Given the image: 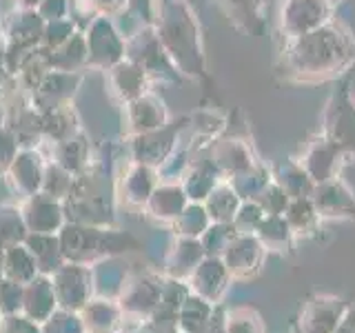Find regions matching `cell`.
Returning a JSON list of instances; mask_svg holds the SVG:
<instances>
[{"label":"cell","instance_id":"ba28073f","mask_svg":"<svg viewBox=\"0 0 355 333\" xmlns=\"http://www.w3.org/2000/svg\"><path fill=\"white\" fill-rule=\"evenodd\" d=\"M231 282L233 280L225 260L216 258V255H205L202 262L196 266V271L187 280L191 293L205 298L211 305H222Z\"/></svg>","mask_w":355,"mask_h":333},{"label":"cell","instance_id":"9c48e42d","mask_svg":"<svg viewBox=\"0 0 355 333\" xmlns=\"http://www.w3.org/2000/svg\"><path fill=\"white\" fill-rule=\"evenodd\" d=\"M331 16L329 0H284L282 3V27L288 38L302 36L327 25Z\"/></svg>","mask_w":355,"mask_h":333},{"label":"cell","instance_id":"83f0119b","mask_svg":"<svg viewBox=\"0 0 355 333\" xmlns=\"http://www.w3.org/2000/svg\"><path fill=\"white\" fill-rule=\"evenodd\" d=\"M227 333H264L262 320L249 307H238L225 314Z\"/></svg>","mask_w":355,"mask_h":333},{"label":"cell","instance_id":"cb8c5ba5","mask_svg":"<svg viewBox=\"0 0 355 333\" xmlns=\"http://www.w3.org/2000/svg\"><path fill=\"white\" fill-rule=\"evenodd\" d=\"M236 229L233 225H222V222H214L209 225V229L200 236V244H202L205 255H216V258H222V253L227 251L229 242L236 236Z\"/></svg>","mask_w":355,"mask_h":333},{"label":"cell","instance_id":"603a6c76","mask_svg":"<svg viewBox=\"0 0 355 333\" xmlns=\"http://www.w3.org/2000/svg\"><path fill=\"white\" fill-rule=\"evenodd\" d=\"M240 205H242V200L231 185H222L218 189H211V194L207 196L209 218L214 222H222V225H231Z\"/></svg>","mask_w":355,"mask_h":333},{"label":"cell","instance_id":"5bb4252c","mask_svg":"<svg viewBox=\"0 0 355 333\" xmlns=\"http://www.w3.org/2000/svg\"><path fill=\"white\" fill-rule=\"evenodd\" d=\"M55 309H58V300H55L51 275L38 273L33 280H29L25 284V293H22V314L31 320H36L40 325V322L47 320Z\"/></svg>","mask_w":355,"mask_h":333},{"label":"cell","instance_id":"d6986e66","mask_svg":"<svg viewBox=\"0 0 355 333\" xmlns=\"http://www.w3.org/2000/svg\"><path fill=\"white\" fill-rule=\"evenodd\" d=\"M255 236H258V240L262 242V247L266 251L286 253L293 249L295 236L284 216H264L258 231H255Z\"/></svg>","mask_w":355,"mask_h":333},{"label":"cell","instance_id":"f546056e","mask_svg":"<svg viewBox=\"0 0 355 333\" xmlns=\"http://www.w3.org/2000/svg\"><path fill=\"white\" fill-rule=\"evenodd\" d=\"M22 293H25V284L7 280H0V309L3 314H22Z\"/></svg>","mask_w":355,"mask_h":333},{"label":"cell","instance_id":"7c38bea8","mask_svg":"<svg viewBox=\"0 0 355 333\" xmlns=\"http://www.w3.org/2000/svg\"><path fill=\"white\" fill-rule=\"evenodd\" d=\"M92 269V284H94V296L98 298H109L118 300L122 289H125L127 280L131 278L133 269L127 260H120L118 255H109L94 264H89Z\"/></svg>","mask_w":355,"mask_h":333},{"label":"cell","instance_id":"7a4b0ae2","mask_svg":"<svg viewBox=\"0 0 355 333\" xmlns=\"http://www.w3.org/2000/svg\"><path fill=\"white\" fill-rule=\"evenodd\" d=\"M58 236L67 262L94 264L103 258H109V255H120L129 249H138V242L133 238L94 227L67 225L60 229Z\"/></svg>","mask_w":355,"mask_h":333},{"label":"cell","instance_id":"8992f818","mask_svg":"<svg viewBox=\"0 0 355 333\" xmlns=\"http://www.w3.org/2000/svg\"><path fill=\"white\" fill-rule=\"evenodd\" d=\"M266 249L258 240L255 233H236L229 242L227 251L222 253L227 269L231 273V280H249L255 273H260L264 262Z\"/></svg>","mask_w":355,"mask_h":333},{"label":"cell","instance_id":"52a82bcc","mask_svg":"<svg viewBox=\"0 0 355 333\" xmlns=\"http://www.w3.org/2000/svg\"><path fill=\"white\" fill-rule=\"evenodd\" d=\"M349 309V302L336 296H313L300 311V333H333Z\"/></svg>","mask_w":355,"mask_h":333},{"label":"cell","instance_id":"7402d4cb","mask_svg":"<svg viewBox=\"0 0 355 333\" xmlns=\"http://www.w3.org/2000/svg\"><path fill=\"white\" fill-rule=\"evenodd\" d=\"M25 225L29 233H60L62 211L49 200H36L25 214Z\"/></svg>","mask_w":355,"mask_h":333},{"label":"cell","instance_id":"8fae6325","mask_svg":"<svg viewBox=\"0 0 355 333\" xmlns=\"http://www.w3.org/2000/svg\"><path fill=\"white\" fill-rule=\"evenodd\" d=\"M311 200L318 209L320 218L331 220H355V194L340 178L315 185Z\"/></svg>","mask_w":355,"mask_h":333},{"label":"cell","instance_id":"30bf717a","mask_svg":"<svg viewBox=\"0 0 355 333\" xmlns=\"http://www.w3.org/2000/svg\"><path fill=\"white\" fill-rule=\"evenodd\" d=\"M344 155H347V151L338 147L336 142H331L329 138L322 136L309 144L306 153L297 162L304 166V171L309 173L311 180L320 185V182L338 178L342 164H344Z\"/></svg>","mask_w":355,"mask_h":333},{"label":"cell","instance_id":"d4e9b609","mask_svg":"<svg viewBox=\"0 0 355 333\" xmlns=\"http://www.w3.org/2000/svg\"><path fill=\"white\" fill-rule=\"evenodd\" d=\"M175 220H178V233H180L182 238H200L209 229V222H211L207 209L198 205L184 207L182 214Z\"/></svg>","mask_w":355,"mask_h":333},{"label":"cell","instance_id":"836d02e7","mask_svg":"<svg viewBox=\"0 0 355 333\" xmlns=\"http://www.w3.org/2000/svg\"><path fill=\"white\" fill-rule=\"evenodd\" d=\"M333 333H355V307L353 305H349L347 314H344V318L340 320V325Z\"/></svg>","mask_w":355,"mask_h":333},{"label":"cell","instance_id":"44dd1931","mask_svg":"<svg viewBox=\"0 0 355 333\" xmlns=\"http://www.w3.org/2000/svg\"><path fill=\"white\" fill-rule=\"evenodd\" d=\"M288 222V227H291L293 236H313L320 227V214L313 205V200L309 198H293L288 200V207L282 214Z\"/></svg>","mask_w":355,"mask_h":333},{"label":"cell","instance_id":"f1b7e54d","mask_svg":"<svg viewBox=\"0 0 355 333\" xmlns=\"http://www.w3.org/2000/svg\"><path fill=\"white\" fill-rule=\"evenodd\" d=\"M27 233L29 231L25 225V218H20V214H14V211H3L0 214V249L25 242Z\"/></svg>","mask_w":355,"mask_h":333},{"label":"cell","instance_id":"3957f363","mask_svg":"<svg viewBox=\"0 0 355 333\" xmlns=\"http://www.w3.org/2000/svg\"><path fill=\"white\" fill-rule=\"evenodd\" d=\"M160 293H162V275L133 271L118 298V305L122 309V314H125V320L138 325V322L151 318L160 305Z\"/></svg>","mask_w":355,"mask_h":333},{"label":"cell","instance_id":"4316f807","mask_svg":"<svg viewBox=\"0 0 355 333\" xmlns=\"http://www.w3.org/2000/svg\"><path fill=\"white\" fill-rule=\"evenodd\" d=\"M42 333H85V325L83 318L78 311H69V309H55L53 314L40 322Z\"/></svg>","mask_w":355,"mask_h":333},{"label":"cell","instance_id":"e0dca14e","mask_svg":"<svg viewBox=\"0 0 355 333\" xmlns=\"http://www.w3.org/2000/svg\"><path fill=\"white\" fill-rule=\"evenodd\" d=\"M271 180L284 189V194L288 198H309L313 194L315 182L311 180L309 173L304 171V166L300 164L297 160H286L280 162L271 173Z\"/></svg>","mask_w":355,"mask_h":333},{"label":"cell","instance_id":"8d00e7d4","mask_svg":"<svg viewBox=\"0 0 355 333\" xmlns=\"http://www.w3.org/2000/svg\"><path fill=\"white\" fill-rule=\"evenodd\" d=\"M3 316H5V314H3V309H0V320H3Z\"/></svg>","mask_w":355,"mask_h":333},{"label":"cell","instance_id":"e575fe53","mask_svg":"<svg viewBox=\"0 0 355 333\" xmlns=\"http://www.w3.org/2000/svg\"><path fill=\"white\" fill-rule=\"evenodd\" d=\"M5 278V273H3V249H0V280Z\"/></svg>","mask_w":355,"mask_h":333},{"label":"cell","instance_id":"ac0fdd59","mask_svg":"<svg viewBox=\"0 0 355 333\" xmlns=\"http://www.w3.org/2000/svg\"><path fill=\"white\" fill-rule=\"evenodd\" d=\"M3 273L7 280H14L20 284H27L40 273L36 258L31 255L25 242L11 244V247L3 249Z\"/></svg>","mask_w":355,"mask_h":333},{"label":"cell","instance_id":"5b68a950","mask_svg":"<svg viewBox=\"0 0 355 333\" xmlns=\"http://www.w3.org/2000/svg\"><path fill=\"white\" fill-rule=\"evenodd\" d=\"M324 138L336 142L347 153H355V103L344 85L333 94L324 114Z\"/></svg>","mask_w":355,"mask_h":333},{"label":"cell","instance_id":"4fadbf2b","mask_svg":"<svg viewBox=\"0 0 355 333\" xmlns=\"http://www.w3.org/2000/svg\"><path fill=\"white\" fill-rule=\"evenodd\" d=\"M80 318L85 325V333H118L127 329V320L118 300L94 296L80 309Z\"/></svg>","mask_w":355,"mask_h":333},{"label":"cell","instance_id":"ffe728a7","mask_svg":"<svg viewBox=\"0 0 355 333\" xmlns=\"http://www.w3.org/2000/svg\"><path fill=\"white\" fill-rule=\"evenodd\" d=\"M216 305L207 302L205 298L189 293L182 307L178 309V329L182 333H202L214 316Z\"/></svg>","mask_w":355,"mask_h":333},{"label":"cell","instance_id":"1f68e13d","mask_svg":"<svg viewBox=\"0 0 355 333\" xmlns=\"http://www.w3.org/2000/svg\"><path fill=\"white\" fill-rule=\"evenodd\" d=\"M131 333H182V331L178 329V320L151 316L147 320L138 322V325L131 329Z\"/></svg>","mask_w":355,"mask_h":333},{"label":"cell","instance_id":"6da1fadb","mask_svg":"<svg viewBox=\"0 0 355 333\" xmlns=\"http://www.w3.org/2000/svg\"><path fill=\"white\" fill-rule=\"evenodd\" d=\"M355 62V40L342 25L327 22L295 36L286 51V69L300 83H324Z\"/></svg>","mask_w":355,"mask_h":333},{"label":"cell","instance_id":"d590c367","mask_svg":"<svg viewBox=\"0 0 355 333\" xmlns=\"http://www.w3.org/2000/svg\"><path fill=\"white\" fill-rule=\"evenodd\" d=\"M118 333H131V331H127V329H122V331H118Z\"/></svg>","mask_w":355,"mask_h":333},{"label":"cell","instance_id":"484cf974","mask_svg":"<svg viewBox=\"0 0 355 333\" xmlns=\"http://www.w3.org/2000/svg\"><path fill=\"white\" fill-rule=\"evenodd\" d=\"M151 209L153 214L162 220L178 218L184 209V194L180 189H162L151 196Z\"/></svg>","mask_w":355,"mask_h":333},{"label":"cell","instance_id":"d6a6232c","mask_svg":"<svg viewBox=\"0 0 355 333\" xmlns=\"http://www.w3.org/2000/svg\"><path fill=\"white\" fill-rule=\"evenodd\" d=\"M225 307L222 305H216V311H214V316H211L209 320V325L202 333H227V325H225Z\"/></svg>","mask_w":355,"mask_h":333},{"label":"cell","instance_id":"277c9868","mask_svg":"<svg viewBox=\"0 0 355 333\" xmlns=\"http://www.w3.org/2000/svg\"><path fill=\"white\" fill-rule=\"evenodd\" d=\"M51 282L60 309H69L80 314V309L94 298L92 269H89V264L64 262L58 271L51 273Z\"/></svg>","mask_w":355,"mask_h":333},{"label":"cell","instance_id":"2e32d148","mask_svg":"<svg viewBox=\"0 0 355 333\" xmlns=\"http://www.w3.org/2000/svg\"><path fill=\"white\" fill-rule=\"evenodd\" d=\"M25 244L36 258L38 271L44 275H51L67 262L58 233H27Z\"/></svg>","mask_w":355,"mask_h":333},{"label":"cell","instance_id":"9a60e30c","mask_svg":"<svg viewBox=\"0 0 355 333\" xmlns=\"http://www.w3.org/2000/svg\"><path fill=\"white\" fill-rule=\"evenodd\" d=\"M202 258H205V249L200 244V238H180L173 244L171 253L166 255L164 275L187 282L196 271V266L202 262Z\"/></svg>","mask_w":355,"mask_h":333},{"label":"cell","instance_id":"4dcf8cb0","mask_svg":"<svg viewBox=\"0 0 355 333\" xmlns=\"http://www.w3.org/2000/svg\"><path fill=\"white\" fill-rule=\"evenodd\" d=\"M0 333H42V329L25 314H9L0 320Z\"/></svg>","mask_w":355,"mask_h":333}]
</instances>
